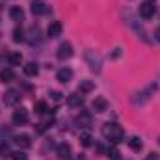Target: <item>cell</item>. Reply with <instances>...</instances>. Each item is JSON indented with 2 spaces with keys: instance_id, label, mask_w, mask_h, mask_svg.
<instances>
[{
  "instance_id": "28",
  "label": "cell",
  "mask_w": 160,
  "mask_h": 160,
  "mask_svg": "<svg viewBox=\"0 0 160 160\" xmlns=\"http://www.w3.org/2000/svg\"><path fill=\"white\" fill-rule=\"evenodd\" d=\"M106 155L110 157V160H121V158H119V151H118L116 147H112V149H108V151H106Z\"/></svg>"
},
{
  "instance_id": "26",
  "label": "cell",
  "mask_w": 160,
  "mask_h": 160,
  "mask_svg": "<svg viewBox=\"0 0 160 160\" xmlns=\"http://www.w3.org/2000/svg\"><path fill=\"white\" fill-rule=\"evenodd\" d=\"M6 157H11L9 145L8 143H0V158H6Z\"/></svg>"
},
{
  "instance_id": "22",
  "label": "cell",
  "mask_w": 160,
  "mask_h": 160,
  "mask_svg": "<svg viewBox=\"0 0 160 160\" xmlns=\"http://www.w3.org/2000/svg\"><path fill=\"white\" fill-rule=\"evenodd\" d=\"M93 138H91V134L89 132H84V134H80V143H82V147H89L93 142H91Z\"/></svg>"
},
{
  "instance_id": "9",
  "label": "cell",
  "mask_w": 160,
  "mask_h": 160,
  "mask_svg": "<svg viewBox=\"0 0 160 160\" xmlns=\"http://www.w3.org/2000/svg\"><path fill=\"white\" fill-rule=\"evenodd\" d=\"M71 78H73V69H69V67L58 69V73H56V80H58V82L67 84V82H71Z\"/></svg>"
},
{
  "instance_id": "17",
  "label": "cell",
  "mask_w": 160,
  "mask_h": 160,
  "mask_svg": "<svg viewBox=\"0 0 160 160\" xmlns=\"http://www.w3.org/2000/svg\"><path fill=\"white\" fill-rule=\"evenodd\" d=\"M9 17H11V21H22V19H24V11H22V8L13 6V8L9 9Z\"/></svg>"
},
{
  "instance_id": "8",
  "label": "cell",
  "mask_w": 160,
  "mask_h": 160,
  "mask_svg": "<svg viewBox=\"0 0 160 160\" xmlns=\"http://www.w3.org/2000/svg\"><path fill=\"white\" fill-rule=\"evenodd\" d=\"M56 155H58V158L60 160H69L71 158V145L69 143H58L56 145Z\"/></svg>"
},
{
  "instance_id": "3",
  "label": "cell",
  "mask_w": 160,
  "mask_h": 160,
  "mask_svg": "<svg viewBox=\"0 0 160 160\" xmlns=\"http://www.w3.org/2000/svg\"><path fill=\"white\" fill-rule=\"evenodd\" d=\"M84 58H86V63L89 65V69H91L93 73H101V65H102V60H101V56H99L95 50H86Z\"/></svg>"
},
{
  "instance_id": "29",
  "label": "cell",
  "mask_w": 160,
  "mask_h": 160,
  "mask_svg": "<svg viewBox=\"0 0 160 160\" xmlns=\"http://www.w3.org/2000/svg\"><path fill=\"white\" fill-rule=\"evenodd\" d=\"M145 160H160V157L157 155V153H149V155L145 157Z\"/></svg>"
},
{
  "instance_id": "7",
  "label": "cell",
  "mask_w": 160,
  "mask_h": 160,
  "mask_svg": "<svg viewBox=\"0 0 160 160\" xmlns=\"http://www.w3.org/2000/svg\"><path fill=\"white\" fill-rule=\"evenodd\" d=\"M11 119H13V123H15V125H26V123H28V119H30L28 110H26V108H17V110L13 112Z\"/></svg>"
},
{
  "instance_id": "6",
  "label": "cell",
  "mask_w": 160,
  "mask_h": 160,
  "mask_svg": "<svg viewBox=\"0 0 160 160\" xmlns=\"http://www.w3.org/2000/svg\"><path fill=\"white\" fill-rule=\"evenodd\" d=\"M21 101V91L19 89H8L4 93V104L6 106H15Z\"/></svg>"
},
{
  "instance_id": "31",
  "label": "cell",
  "mask_w": 160,
  "mask_h": 160,
  "mask_svg": "<svg viewBox=\"0 0 160 160\" xmlns=\"http://www.w3.org/2000/svg\"><path fill=\"white\" fill-rule=\"evenodd\" d=\"M155 39L160 43V28H157V30H155Z\"/></svg>"
},
{
  "instance_id": "16",
  "label": "cell",
  "mask_w": 160,
  "mask_h": 160,
  "mask_svg": "<svg viewBox=\"0 0 160 160\" xmlns=\"http://www.w3.org/2000/svg\"><path fill=\"white\" fill-rule=\"evenodd\" d=\"M128 147L132 149V151H136V153H140L142 149H143V142L138 138V136H132V138H128Z\"/></svg>"
},
{
  "instance_id": "5",
  "label": "cell",
  "mask_w": 160,
  "mask_h": 160,
  "mask_svg": "<svg viewBox=\"0 0 160 160\" xmlns=\"http://www.w3.org/2000/svg\"><path fill=\"white\" fill-rule=\"evenodd\" d=\"M56 56H58V60H62V62L69 60V58L73 56V45H71L69 41H63V43L58 47V50H56Z\"/></svg>"
},
{
  "instance_id": "11",
  "label": "cell",
  "mask_w": 160,
  "mask_h": 160,
  "mask_svg": "<svg viewBox=\"0 0 160 160\" xmlns=\"http://www.w3.org/2000/svg\"><path fill=\"white\" fill-rule=\"evenodd\" d=\"M13 143H15L19 149H28V147L32 145V140H30L28 134H19V136L13 138Z\"/></svg>"
},
{
  "instance_id": "19",
  "label": "cell",
  "mask_w": 160,
  "mask_h": 160,
  "mask_svg": "<svg viewBox=\"0 0 160 160\" xmlns=\"http://www.w3.org/2000/svg\"><path fill=\"white\" fill-rule=\"evenodd\" d=\"M15 78V73H13V69H2L0 71V82H4V84H8V82H11V80Z\"/></svg>"
},
{
  "instance_id": "32",
  "label": "cell",
  "mask_w": 160,
  "mask_h": 160,
  "mask_svg": "<svg viewBox=\"0 0 160 160\" xmlns=\"http://www.w3.org/2000/svg\"><path fill=\"white\" fill-rule=\"evenodd\" d=\"M158 142H160V138H158Z\"/></svg>"
},
{
  "instance_id": "20",
  "label": "cell",
  "mask_w": 160,
  "mask_h": 160,
  "mask_svg": "<svg viewBox=\"0 0 160 160\" xmlns=\"http://www.w3.org/2000/svg\"><path fill=\"white\" fill-rule=\"evenodd\" d=\"M93 88H95V84L91 82V80H82L78 86V93H89V91H93Z\"/></svg>"
},
{
  "instance_id": "24",
  "label": "cell",
  "mask_w": 160,
  "mask_h": 160,
  "mask_svg": "<svg viewBox=\"0 0 160 160\" xmlns=\"http://www.w3.org/2000/svg\"><path fill=\"white\" fill-rule=\"evenodd\" d=\"M26 38H24V32H22V28H15L13 30V41L15 43H21V41H24Z\"/></svg>"
},
{
  "instance_id": "25",
  "label": "cell",
  "mask_w": 160,
  "mask_h": 160,
  "mask_svg": "<svg viewBox=\"0 0 160 160\" xmlns=\"http://www.w3.org/2000/svg\"><path fill=\"white\" fill-rule=\"evenodd\" d=\"M34 108H36V112H38V114H41V116H43V114H45V112L48 110V108H47V102H45V101H38V102L34 104Z\"/></svg>"
},
{
  "instance_id": "1",
  "label": "cell",
  "mask_w": 160,
  "mask_h": 160,
  "mask_svg": "<svg viewBox=\"0 0 160 160\" xmlns=\"http://www.w3.org/2000/svg\"><path fill=\"white\" fill-rule=\"evenodd\" d=\"M102 136L106 140H110L112 143H119L125 138V132H123V128H121L119 125H116V123H104L102 125Z\"/></svg>"
},
{
  "instance_id": "15",
  "label": "cell",
  "mask_w": 160,
  "mask_h": 160,
  "mask_svg": "<svg viewBox=\"0 0 160 160\" xmlns=\"http://www.w3.org/2000/svg\"><path fill=\"white\" fill-rule=\"evenodd\" d=\"M93 110L95 112H99V114H102V112H106L108 110V102H106V99L104 97H97L95 101H93Z\"/></svg>"
},
{
  "instance_id": "23",
  "label": "cell",
  "mask_w": 160,
  "mask_h": 160,
  "mask_svg": "<svg viewBox=\"0 0 160 160\" xmlns=\"http://www.w3.org/2000/svg\"><path fill=\"white\" fill-rule=\"evenodd\" d=\"M39 36H41L39 28H38V26H32V28H30V38H28L30 43H38V41H39Z\"/></svg>"
},
{
  "instance_id": "30",
  "label": "cell",
  "mask_w": 160,
  "mask_h": 160,
  "mask_svg": "<svg viewBox=\"0 0 160 160\" xmlns=\"http://www.w3.org/2000/svg\"><path fill=\"white\" fill-rule=\"evenodd\" d=\"M50 95H52V99H56V101L62 99V93H60V91H50Z\"/></svg>"
},
{
  "instance_id": "21",
  "label": "cell",
  "mask_w": 160,
  "mask_h": 160,
  "mask_svg": "<svg viewBox=\"0 0 160 160\" xmlns=\"http://www.w3.org/2000/svg\"><path fill=\"white\" fill-rule=\"evenodd\" d=\"M8 62H9V65H21L22 63V54L21 52H9Z\"/></svg>"
},
{
  "instance_id": "14",
  "label": "cell",
  "mask_w": 160,
  "mask_h": 160,
  "mask_svg": "<svg viewBox=\"0 0 160 160\" xmlns=\"http://www.w3.org/2000/svg\"><path fill=\"white\" fill-rule=\"evenodd\" d=\"M77 125L82 128H89L91 127V114L89 112H80L77 116Z\"/></svg>"
},
{
  "instance_id": "18",
  "label": "cell",
  "mask_w": 160,
  "mask_h": 160,
  "mask_svg": "<svg viewBox=\"0 0 160 160\" xmlns=\"http://www.w3.org/2000/svg\"><path fill=\"white\" fill-rule=\"evenodd\" d=\"M22 69H24V75H28V77H36V75L39 73V67H38V63H36V62L26 63Z\"/></svg>"
},
{
  "instance_id": "2",
  "label": "cell",
  "mask_w": 160,
  "mask_h": 160,
  "mask_svg": "<svg viewBox=\"0 0 160 160\" xmlns=\"http://www.w3.org/2000/svg\"><path fill=\"white\" fill-rule=\"evenodd\" d=\"M157 89H158V82H151L145 89H142V91H138V93L132 95V104H134V106H143V104L155 95Z\"/></svg>"
},
{
  "instance_id": "27",
  "label": "cell",
  "mask_w": 160,
  "mask_h": 160,
  "mask_svg": "<svg viewBox=\"0 0 160 160\" xmlns=\"http://www.w3.org/2000/svg\"><path fill=\"white\" fill-rule=\"evenodd\" d=\"M11 158L13 160H28V155L24 151H15V153H11Z\"/></svg>"
},
{
  "instance_id": "10",
  "label": "cell",
  "mask_w": 160,
  "mask_h": 160,
  "mask_svg": "<svg viewBox=\"0 0 160 160\" xmlns=\"http://www.w3.org/2000/svg\"><path fill=\"white\" fill-rule=\"evenodd\" d=\"M47 36H48L50 39L62 36V22H60V21H52V22L48 24V28H47Z\"/></svg>"
},
{
  "instance_id": "4",
  "label": "cell",
  "mask_w": 160,
  "mask_h": 160,
  "mask_svg": "<svg viewBox=\"0 0 160 160\" xmlns=\"http://www.w3.org/2000/svg\"><path fill=\"white\" fill-rule=\"evenodd\" d=\"M155 13H157L155 0H145V2L140 6V17H143V19H151Z\"/></svg>"
},
{
  "instance_id": "12",
  "label": "cell",
  "mask_w": 160,
  "mask_h": 160,
  "mask_svg": "<svg viewBox=\"0 0 160 160\" xmlns=\"http://www.w3.org/2000/svg\"><path fill=\"white\" fill-rule=\"evenodd\" d=\"M67 104H69L71 108H82V106H84V97H82V93H73V95H69V97H67Z\"/></svg>"
},
{
  "instance_id": "13",
  "label": "cell",
  "mask_w": 160,
  "mask_h": 160,
  "mask_svg": "<svg viewBox=\"0 0 160 160\" xmlns=\"http://www.w3.org/2000/svg\"><path fill=\"white\" fill-rule=\"evenodd\" d=\"M32 13L34 15H43V13H47L48 11V8H47V4H45V0H32Z\"/></svg>"
}]
</instances>
